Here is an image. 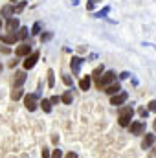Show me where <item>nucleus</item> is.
Instances as JSON below:
<instances>
[{
  "mask_svg": "<svg viewBox=\"0 0 156 158\" xmlns=\"http://www.w3.org/2000/svg\"><path fill=\"white\" fill-rule=\"evenodd\" d=\"M42 158H50V153H48V149H42Z\"/></svg>",
  "mask_w": 156,
  "mask_h": 158,
  "instance_id": "34",
  "label": "nucleus"
},
{
  "mask_svg": "<svg viewBox=\"0 0 156 158\" xmlns=\"http://www.w3.org/2000/svg\"><path fill=\"white\" fill-rule=\"evenodd\" d=\"M0 40H4L6 44H13L18 40V35L17 33H6V35H0Z\"/></svg>",
  "mask_w": 156,
  "mask_h": 158,
  "instance_id": "13",
  "label": "nucleus"
},
{
  "mask_svg": "<svg viewBox=\"0 0 156 158\" xmlns=\"http://www.w3.org/2000/svg\"><path fill=\"white\" fill-rule=\"evenodd\" d=\"M127 99H129V94L121 90V92H117V94H114V96H110V105H114V107H119V105H123Z\"/></svg>",
  "mask_w": 156,
  "mask_h": 158,
  "instance_id": "4",
  "label": "nucleus"
},
{
  "mask_svg": "<svg viewBox=\"0 0 156 158\" xmlns=\"http://www.w3.org/2000/svg\"><path fill=\"white\" fill-rule=\"evenodd\" d=\"M31 52H33V50H31V44H30V42H22V44L17 46V50H15V53H17L18 57H28Z\"/></svg>",
  "mask_w": 156,
  "mask_h": 158,
  "instance_id": "6",
  "label": "nucleus"
},
{
  "mask_svg": "<svg viewBox=\"0 0 156 158\" xmlns=\"http://www.w3.org/2000/svg\"><path fill=\"white\" fill-rule=\"evenodd\" d=\"M103 72H105V66L101 64V66H97V68H96V70L92 72V76H90V77H94L96 81H97V79H99L101 76H103Z\"/></svg>",
  "mask_w": 156,
  "mask_h": 158,
  "instance_id": "18",
  "label": "nucleus"
},
{
  "mask_svg": "<svg viewBox=\"0 0 156 158\" xmlns=\"http://www.w3.org/2000/svg\"><path fill=\"white\" fill-rule=\"evenodd\" d=\"M18 26H20V22H18V19H15V17H11V19H7V22H6V28H7V31H17L18 30Z\"/></svg>",
  "mask_w": 156,
  "mask_h": 158,
  "instance_id": "10",
  "label": "nucleus"
},
{
  "mask_svg": "<svg viewBox=\"0 0 156 158\" xmlns=\"http://www.w3.org/2000/svg\"><path fill=\"white\" fill-rule=\"evenodd\" d=\"M109 13H110V6H105V7H103L101 11H97V13H94V17H96V19H103V17H107Z\"/></svg>",
  "mask_w": 156,
  "mask_h": 158,
  "instance_id": "17",
  "label": "nucleus"
},
{
  "mask_svg": "<svg viewBox=\"0 0 156 158\" xmlns=\"http://www.w3.org/2000/svg\"><path fill=\"white\" fill-rule=\"evenodd\" d=\"M24 105H26V109H28L30 112L37 110V105H39V96H37V94H26V96H24Z\"/></svg>",
  "mask_w": 156,
  "mask_h": 158,
  "instance_id": "3",
  "label": "nucleus"
},
{
  "mask_svg": "<svg viewBox=\"0 0 156 158\" xmlns=\"http://www.w3.org/2000/svg\"><path fill=\"white\" fill-rule=\"evenodd\" d=\"M24 96V92H22V88H13V92H11V99L13 101H17V99H20Z\"/></svg>",
  "mask_w": 156,
  "mask_h": 158,
  "instance_id": "19",
  "label": "nucleus"
},
{
  "mask_svg": "<svg viewBox=\"0 0 156 158\" xmlns=\"http://www.w3.org/2000/svg\"><path fill=\"white\" fill-rule=\"evenodd\" d=\"M26 4H28V2H20L18 6H15V7H13V9H15V13H20V11L26 7Z\"/></svg>",
  "mask_w": 156,
  "mask_h": 158,
  "instance_id": "26",
  "label": "nucleus"
},
{
  "mask_svg": "<svg viewBox=\"0 0 156 158\" xmlns=\"http://www.w3.org/2000/svg\"><path fill=\"white\" fill-rule=\"evenodd\" d=\"M50 158H63V151L61 149H53V153H51Z\"/></svg>",
  "mask_w": 156,
  "mask_h": 158,
  "instance_id": "27",
  "label": "nucleus"
},
{
  "mask_svg": "<svg viewBox=\"0 0 156 158\" xmlns=\"http://www.w3.org/2000/svg\"><path fill=\"white\" fill-rule=\"evenodd\" d=\"M64 158H77V153H74V151H70V153H66Z\"/></svg>",
  "mask_w": 156,
  "mask_h": 158,
  "instance_id": "32",
  "label": "nucleus"
},
{
  "mask_svg": "<svg viewBox=\"0 0 156 158\" xmlns=\"http://www.w3.org/2000/svg\"><path fill=\"white\" fill-rule=\"evenodd\" d=\"M0 28H2V20H0Z\"/></svg>",
  "mask_w": 156,
  "mask_h": 158,
  "instance_id": "37",
  "label": "nucleus"
},
{
  "mask_svg": "<svg viewBox=\"0 0 156 158\" xmlns=\"http://www.w3.org/2000/svg\"><path fill=\"white\" fill-rule=\"evenodd\" d=\"M90 85H92V77H90V76H84V77L79 81V88H81V90H84V92L90 88Z\"/></svg>",
  "mask_w": 156,
  "mask_h": 158,
  "instance_id": "14",
  "label": "nucleus"
},
{
  "mask_svg": "<svg viewBox=\"0 0 156 158\" xmlns=\"http://www.w3.org/2000/svg\"><path fill=\"white\" fill-rule=\"evenodd\" d=\"M129 129H130V132L132 134H143L145 132V121H130V125H129Z\"/></svg>",
  "mask_w": 156,
  "mask_h": 158,
  "instance_id": "7",
  "label": "nucleus"
},
{
  "mask_svg": "<svg viewBox=\"0 0 156 158\" xmlns=\"http://www.w3.org/2000/svg\"><path fill=\"white\" fill-rule=\"evenodd\" d=\"M48 86L50 88L55 86V74H53V70H48Z\"/></svg>",
  "mask_w": 156,
  "mask_h": 158,
  "instance_id": "21",
  "label": "nucleus"
},
{
  "mask_svg": "<svg viewBox=\"0 0 156 158\" xmlns=\"http://www.w3.org/2000/svg\"><path fill=\"white\" fill-rule=\"evenodd\" d=\"M17 35H18V39H28V35H30V30H28V28H20V31H18Z\"/></svg>",
  "mask_w": 156,
  "mask_h": 158,
  "instance_id": "22",
  "label": "nucleus"
},
{
  "mask_svg": "<svg viewBox=\"0 0 156 158\" xmlns=\"http://www.w3.org/2000/svg\"><path fill=\"white\" fill-rule=\"evenodd\" d=\"M154 131H156V121H154Z\"/></svg>",
  "mask_w": 156,
  "mask_h": 158,
  "instance_id": "36",
  "label": "nucleus"
},
{
  "mask_svg": "<svg viewBox=\"0 0 156 158\" xmlns=\"http://www.w3.org/2000/svg\"><path fill=\"white\" fill-rule=\"evenodd\" d=\"M40 53L39 52H31L28 57H26V61H24V70H31L35 64H37V61H39Z\"/></svg>",
  "mask_w": 156,
  "mask_h": 158,
  "instance_id": "5",
  "label": "nucleus"
},
{
  "mask_svg": "<svg viewBox=\"0 0 156 158\" xmlns=\"http://www.w3.org/2000/svg\"><path fill=\"white\" fill-rule=\"evenodd\" d=\"M39 105L42 107V110H44V112H51V103H50V99H42Z\"/></svg>",
  "mask_w": 156,
  "mask_h": 158,
  "instance_id": "20",
  "label": "nucleus"
},
{
  "mask_svg": "<svg viewBox=\"0 0 156 158\" xmlns=\"http://www.w3.org/2000/svg\"><path fill=\"white\" fill-rule=\"evenodd\" d=\"M63 83H64L66 86H72V83H74V81H72L70 76H63Z\"/></svg>",
  "mask_w": 156,
  "mask_h": 158,
  "instance_id": "28",
  "label": "nucleus"
},
{
  "mask_svg": "<svg viewBox=\"0 0 156 158\" xmlns=\"http://www.w3.org/2000/svg\"><path fill=\"white\" fill-rule=\"evenodd\" d=\"M129 77H130L129 72H121V74H119V79H129Z\"/></svg>",
  "mask_w": 156,
  "mask_h": 158,
  "instance_id": "33",
  "label": "nucleus"
},
{
  "mask_svg": "<svg viewBox=\"0 0 156 158\" xmlns=\"http://www.w3.org/2000/svg\"><path fill=\"white\" fill-rule=\"evenodd\" d=\"M147 110H149V112H151V110H153V112H156V99H153V101L149 103V107H147Z\"/></svg>",
  "mask_w": 156,
  "mask_h": 158,
  "instance_id": "31",
  "label": "nucleus"
},
{
  "mask_svg": "<svg viewBox=\"0 0 156 158\" xmlns=\"http://www.w3.org/2000/svg\"><path fill=\"white\" fill-rule=\"evenodd\" d=\"M72 4H74V6H77V4H79V0H72Z\"/></svg>",
  "mask_w": 156,
  "mask_h": 158,
  "instance_id": "35",
  "label": "nucleus"
},
{
  "mask_svg": "<svg viewBox=\"0 0 156 158\" xmlns=\"http://www.w3.org/2000/svg\"><path fill=\"white\" fill-rule=\"evenodd\" d=\"M138 112H140V116H142V118H143V119H145V118H147V116H149V110H147L145 107H142V109H140Z\"/></svg>",
  "mask_w": 156,
  "mask_h": 158,
  "instance_id": "29",
  "label": "nucleus"
},
{
  "mask_svg": "<svg viewBox=\"0 0 156 158\" xmlns=\"http://www.w3.org/2000/svg\"><path fill=\"white\" fill-rule=\"evenodd\" d=\"M112 83H116V72L107 70V72H103L101 77L96 81V86L101 90V88H105V86H109V85H112Z\"/></svg>",
  "mask_w": 156,
  "mask_h": 158,
  "instance_id": "2",
  "label": "nucleus"
},
{
  "mask_svg": "<svg viewBox=\"0 0 156 158\" xmlns=\"http://www.w3.org/2000/svg\"><path fill=\"white\" fill-rule=\"evenodd\" d=\"M83 59L81 57H77V55H74L72 59H70V68H72V74H76L77 76L79 72H81V66H83Z\"/></svg>",
  "mask_w": 156,
  "mask_h": 158,
  "instance_id": "8",
  "label": "nucleus"
},
{
  "mask_svg": "<svg viewBox=\"0 0 156 158\" xmlns=\"http://www.w3.org/2000/svg\"><path fill=\"white\" fill-rule=\"evenodd\" d=\"M117 92H121V85L119 83H112V85L105 86V94H109V96H114Z\"/></svg>",
  "mask_w": 156,
  "mask_h": 158,
  "instance_id": "12",
  "label": "nucleus"
},
{
  "mask_svg": "<svg viewBox=\"0 0 156 158\" xmlns=\"http://www.w3.org/2000/svg\"><path fill=\"white\" fill-rule=\"evenodd\" d=\"M134 116V109L130 107V105H125V107H121L119 109V116H117V123L121 125V127H129L130 125V119Z\"/></svg>",
  "mask_w": 156,
  "mask_h": 158,
  "instance_id": "1",
  "label": "nucleus"
},
{
  "mask_svg": "<svg viewBox=\"0 0 156 158\" xmlns=\"http://www.w3.org/2000/svg\"><path fill=\"white\" fill-rule=\"evenodd\" d=\"M50 103H51V105H57V103H61V98H59V96H51V98H50Z\"/></svg>",
  "mask_w": 156,
  "mask_h": 158,
  "instance_id": "30",
  "label": "nucleus"
},
{
  "mask_svg": "<svg viewBox=\"0 0 156 158\" xmlns=\"http://www.w3.org/2000/svg\"><path fill=\"white\" fill-rule=\"evenodd\" d=\"M61 101L64 103V105H72V101H74V96H72V90H66L63 96H61Z\"/></svg>",
  "mask_w": 156,
  "mask_h": 158,
  "instance_id": "15",
  "label": "nucleus"
},
{
  "mask_svg": "<svg viewBox=\"0 0 156 158\" xmlns=\"http://www.w3.org/2000/svg\"><path fill=\"white\" fill-rule=\"evenodd\" d=\"M99 2H101V0H88L86 9H88V11H92V9H94V6H96V4H99Z\"/></svg>",
  "mask_w": 156,
  "mask_h": 158,
  "instance_id": "25",
  "label": "nucleus"
},
{
  "mask_svg": "<svg viewBox=\"0 0 156 158\" xmlns=\"http://www.w3.org/2000/svg\"><path fill=\"white\" fill-rule=\"evenodd\" d=\"M26 81V74L24 72H17L15 74V79H13V88H20Z\"/></svg>",
  "mask_w": 156,
  "mask_h": 158,
  "instance_id": "11",
  "label": "nucleus"
},
{
  "mask_svg": "<svg viewBox=\"0 0 156 158\" xmlns=\"http://www.w3.org/2000/svg\"><path fill=\"white\" fill-rule=\"evenodd\" d=\"M30 33H31V35H39L40 33V22H35V24H33V28H31Z\"/></svg>",
  "mask_w": 156,
  "mask_h": 158,
  "instance_id": "23",
  "label": "nucleus"
},
{
  "mask_svg": "<svg viewBox=\"0 0 156 158\" xmlns=\"http://www.w3.org/2000/svg\"><path fill=\"white\" fill-rule=\"evenodd\" d=\"M51 37H53V33H51V31H46V33H42V35H40V40H42V42H46V40H50Z\"/></svg>",
  "mask_w": 156,
  "mask_h": 158,
  "instance_id": "24",
  "label": "nucleus"
},
{
  "mask_svg": "<svg viewBox=\"0 0 156 158\" xmlns=\"http://www.w3.org/2000/svg\"><path fill=\"white\" fill-rule=\"evenodd\" d=\"M13 13H15L13 6H4V7H2V17H6V19H11V17H13Z\"/></svg>",
  "mask_w": 156,
  "mask_h": 158,
  "instance_id": "16",
  "label": "nucleus"
},
{
  "mask_svg": "<svg viewBox=\"0 0 156 158\" xmlns=\"http://www.w3.org/2000/svg\"><path fill=\"white\" fill-rule=\"evenodd\" d=\"M154 143H156V134H145V138L142 142V147L143 149H151Z\"/></svg>",
  "mask_w": 156,
  "mask_h": 158,
  "instance_id": "9",
  "label": "nucleus"
}]
</instances>
